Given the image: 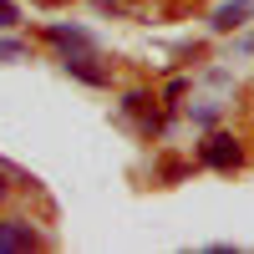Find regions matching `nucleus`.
<instances>
[{
	"label": "nucleus",
	"mask_w": 254,
	"mask_h": 254,
	"mask_svg": "<svg viewBox=\"0 0 254 254\" xmlns=\"http://www.w3.org/2000/svg\"><path fill=\"white\" fill-rule=\"evenodd\" d=\"M46 36H51V41H56V46L66 51V56H76V51H97V46H92V36L81 31V26H51Z\"/></svg>",
	"instance_id": "3"
},
{
	"label": "nucleus",
	"mask_w": 254,
	"mask_h": 254,
	"mask_svg": "<svg viewBox=\"0 0 254 254\" xmlns=\"http://www.w3.org/2000/svg\"><path fill=\"white\" fill-rule=\"evenodd\" d=\"M15 20H20V5H15V0H0V31L15 26Z\"/></svg>",
	"instance_id": "5"
},
{
	"label": "nucleus",
	"mask_w": 254,
	"mask_h": 254,
	"mask_svg": "<svg viewBox=\"0 0 254 254\" xmlns=\"http://www.w3.org/2000/svg\"><path fill=\"white\" fill-rule=\"evenodd\" d=\"M244 20H249V0H229V5L214 10V26L219 31H234V26H244Z\"/></svg>",
	"instance_id": "4"
},
{
	"label": "nucleus",
	"mask_w": 254,
	"mask_h": 254,
	"mask_svg": "<svg viewBox=\"0 0 254 254\" xmlns=\"http://www.w3.org/2000/svg\"><path fill=\"white\" fill-rule=\"evenodd\" d=\"M10 249H41V234L26 219H5L0 224V254H10Z\"/></svg>",
	"instance_id": "2"
},
{
	"label": "nucleus",
	"mask_w": 254,
	"mask_h": 254,
	"mask_svg": "<svg viewBox=\"0 0 254 254\" xmlns=\"http://www.w3.org/2000/svg\"><path fill=\"white\" fill-rule=\"evenodd\" d=\"M0 198H5V173H0Z\"/></svg>",
	"instance_id": "7"
},
{
	"label": "nucleus",
	"mask_w": 254,
	"mask_h": 254,
	"mask_svg": "<svg viewBox=\"0 0 254 254\" xmlns=\"http://www.w3.org/2000/svg\"><path fill=\"white\" fill-rule=\"evenodd\" d=\"M198 153H203V163H208V168H219V173H234V168L244 163V147H239V137H229V132H208Z\"/></svg>",
	"instance_id": "1"
},
{
	"label": "nucleus",
	"mask_w": 254,
	"mask_h": 254,
	"mask_svg": "<svg viewBox=\"0 0 254 254\" xmlns=\"http://www.w3.org/2000/svg\"><path fill=\"white\" fill-rule=\"evenodd\" d=\"M20 56H26L20 41H0V61H20Z\"/></svg>",
	"instance_id": "6"
}]
</instances>
